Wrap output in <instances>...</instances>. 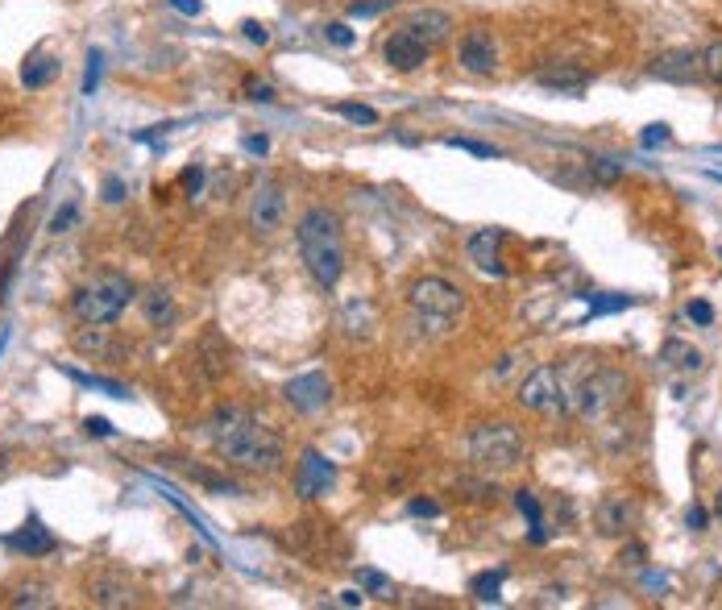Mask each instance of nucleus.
<instances>
[{
    "instance_id": "f257e3e1",
    "label": "nucleus",
    "mask_w": 722,
    "mask_h": 610,
    "mask_svg": "<svg viewBox=\"0 0 722 610\" xmlns=\"http://www.w3.org/2000/svg\"><path fill=\"white\" fill-rule=\"evenodd\" d=\"M208 440L220 461L241 465L249 474H279L287 453H283V440L274 428H266L254 411L245 407H216L212 420H208Z\"/></svg>"
},
{
    "instance_id": "f03ea898",
    "label": "nucleus",
    "mask_w": 722,
    "mask_h": 610,
    "mask_svg": "<svg viewBox=\"0 0 722 610\" xmlns=\"http://www.w3.org/2000/svg\"><path fill=\"white\" fill-rule=\"evenodd\" d=\"M295 241H299V258L308 266V274L332 291L345 274V237H341V220L328 208H308L295 225Z\"/></svg>"
},
{
    "instance_id": "7ed1b4c3",
    "label": "nucleus",
    "mask_w": 722,
    "mask_h": 610,
    "mask_svg": "<svg viewBox=\"0 0 722 610\" xmlns=\"http://www.w3.org/2000/svg\"><path fill=\"white\" fill-rule=\"evenodd\" d=\"M411 316L415 324H420L424 332H432V337H449V332L457 328V320L465 316V295L461 287H453L449 279H440V274H428V279H420L411 287Z\"/></svg>"
},
{
    "instance_id": "20e7f679",
    "label": "nucleus",
    "mask_w": 722,
    "mask_h": 610,
    "mask_svg": "<svg viewBox=\"0 0 722 610\" xmlns=\"http://www.w3.org/2000/svg\"><path fill=\"white\" fill-rule=\"evenodd\" d=\"M469 461L486 474H507L523 461V432L507 420H486L469 432Z\"/></svg>"
},
{
    "instance_id": "39448f33",
    "label": "nucleus",
    "mask_w": 722,
    "mask_h": 610,
    "mask_svg": "<svg viewBox=\"0 0 722 610\" xmlns=\"http://www.w3.org/2000/svg\"><path fill=\"white\" fill-rule=\"evenodd\" d=\"M133 299V283L125 274H96L92 283H83L71 299V312L79 324H113Z\"/></svg>"
},
{
    "instance_id": "423d86ee",
    "label": "nucleus",
    "mask_w": 722,
    "mask_h": 610,
    "mask_svg": "<svg viewBox=\"0 0 722 610\" xmlns=\"http://www.w3.org/2000/svg\"><path fill=\"white\" fill-rule=\"evenodd\" d=\"M519 403L540 415H569L577 403V386L561 366H536L519 382Z\"/></svg>"
},
{
    "instance_id": "0eeeda50",
    "label": "nucleus",
    "mask_w": 722,
    "mask_h": 610,
    "mask_svg": "<svg viewBox=\"0 0 722 610\" xmlns=\"http://www.w3.org/2000/svg\"><path fill=\"white\" fill-rule=\"evenodd\" d=\"M627 395H631L627 374H623V370H610V366H598L590 378L577 382V403H573V411L581 415V420L598 424V420H606V415H615V411L627 403Z\"/></svg>"
},
{
    "instance_id": "6e6552de",
    "label": "nucleus",
    "mask_w": 722,
    "mask_h": 610,
    "mask_svg": "<svg viewBox=\"0 0 722 610\" xmlns=\"http://www.w3.org/2000/svg\"><path fill=\"white\" fill-rule=\"evenodd\" d=\"M640 519H644V507L635 503L631 494H606L602 503L594 507V528H598V536H606V540L631 536L635 528H640Z\"/></svg>"
},
{
    "instance_id": "1a4fd4ad",
    "label": "nucleus",
    "mask_w": 722,
    "mask_h": 610,
    "mask_svg": "<svg viewBox=\"0 0 722 610\" xmlns=\"http://www.w3.org/2000/svg\"><path fill=\"white\" fill-rule=\"evenodd\" d=\"M283 216H287V196H283V187L274 183V179L258 183L254 200H249V229H254L258 237H270V233H279V229H283Z\"/></svg>"
},
{
    "instance_id": "9d476101",
    "label": "nucleus",
    "mask_w": 722,
    "mask_h": 610,
    "mask_svg": "<svg viewBox=\"0 0 722 610\" xmlns=\"http://www.w3.org/2000/svg\"><path fill=\"white\" fill-rule=\"evenodd\" d=\"M457 63L469 75H494L498 71V42H494V34L482 30V25L465 30L461 42H457Z\"/></svg>"
},
{
    "instance_id": "9b49d317",
    "label": "nucleus",
    "mask_w": 722,
    "mask_h": 610,
    "mask_svg": "<svg viewBox=\"0 0 722 610\" xmlns=\"http://www.w3.org/2000/svg\"><path fill=\"white\" fill-rule=\"evenodd\" d=\"M337 482V465H332L320 449H303L299 465H295V494L299 498H320Z\"/></svg>"
},
{
    "instance_id": "f8f14e48",
    "label": "nucleus",
    "mask_w": 722,
    "mask_h": 610,
    "mask_svg": "<svg viewBox=\"0 0 722 610\" xmlns=\"http://www.w3.org/2000/svg\"><path fill=\"white\" fill-rule=\"evenodd\" d=\"M283 399L295 407V411H320L332 403V382L328 374L312 370V374H295L287 386H283Z\"/></svg>"
},
{
    "instance_id": "ddd939ff",
    "label": "nucleus",
    "mask_w": 722,
    "mask_h": 610,
    "mask_svg": "<svg viewBox=\"0 0 722 610\" xmlns=\"http://www.w3.org/2000/svg\"><path fill=\"white\" fill-rule=\"evenodd\" d=\"M428 54H432V46H424V42H420V38H415V34H407V30H403V25H399V30H395L391 38H386V42H382V59H386V63H391L395 71H403V75H411V71H420V67L428 63Z\"/></svg>"
},
{
    "instance_id": "4468645a",
    "label": "nucleus",
    "mask_w": 722,
    "mask_h": 610,
    "mask_svg": "<svg viewBox=\"0 0 722 610\" xmlns=\"http://www.w3.org/2000/svg\"><path fill=\"white\" fill-rule=\"evenodd\" d=\"M652 79H664V83H698L702 79V54L693 50H664L652 59Z\"/></svg>"
},
{
    "instance_id": "2eb2a0df",
    "label": "nucleus",
    "mask_w": 722,
    "mask_h": 610,
    "mask_svg": "<svg viewBox=\"0 0 722 610\" xmlns=\"http://www.w3.org/2000/svg\"><path fill=\"white\" fill-rule=\"evenodd\" d=\"M503 241H507L503 229H478V233H469L465 254H469V262H474L482 274H507L503 258H498V245H503Z\"/></svg>"
},
{
    "instance_id": "dca6fc26",
    "label": "nucleus",
    "mask_w": 722,
    "mask_h": 610,
    "mask_svg": "<svg viewBox=\"0 0 722 610\" xmlns=\"http://www.w3.org/2000/svg\"><path fill=\"white\" fill-rule=\"evenodd\" d=\"M403 30L407 34H415L424 46H440V42H449V34H453V17L444 13V9H415L407 21H403Z\"/></svg>"
},
{
    "instance_id": "f3484780",
    "label": "nucleus",
    "mask_w": 722,
    "mask_h": 610,
    "mask_svg": "<svg viewBox=\"0 0 722 610\" xmlns=\"http://www.w3.org/2000/svg\"><path fill=\"white\" fill-rule=\"evenodd\" d=\"M536 83L548 92H565V96H581L590 88V71L586 67H573V63H552L536 71Z\"/></svg>"
},
{
    "instance_id": "a211bd4d",
    "label": "nucleus",
    "mask_w": 722,
    "mask_h": 610,
    "mask_svg": "<svg viewBox=\"0 0 722 610\" xmlns=\"http://www.w3.org/2000/svg\"><path fill=\"white\" fill-rule=\"evenodd\" d=\"M5 544L13 548V552H21V557H50L54 548H59V540H54L38 519H30L21 532H13V536H5Z\"/></svg>"
},
{
    "instance_id": "6ab92c4d",
    "label": "nucleus",
    "mask_w": 722,
    "mask_h": 610,
    "mask_svg": "<svg viewBox=\"0 0 722 610\" xmlns=\"http://www.w3.org/2000/svg\"><path fill=\"white\" fill-rule=\"evenodd\" d=\"M92 602L96 606H133V586L121 573H100L92 581Z\"/></svg>"
},
{
    "instance_id": "aec40b11",
    "label": "nucleus",
    "mask_w": 722,
    "mask_h": 610,
    "mask_svg": "<svg viewBox=\"0 0 722 610\" xmlns=\"http://www.w3.org/2000/svg\"><path fill=\"white\" fill-rule=\"evenodd\" d=\"M142 312H146V320L154 324V328H171L175 324V299H171V291L166 287H150L146 295H142Z\"/></svg>"
},
{
    "instance_id": "412c9836",
    "label": "nucleus",
    "mask_w": 722,
    "mask_h": 610,
    "mask_svg": "<svg viewBox=\"0 0 722 610\" xmlns=\"http://www.w3.org/2000/svg\"><path fill=\"white\" fill-rule=\"evenodd\" d=\"M75 349L88 353V357H117V353H121V345L108 337L104 324H88L83 332H75Z\"/></svg>"
},
{
    "instance_id": "4be33fe9",
    "label": "nucleus",
    "mask_w": 722,
    "mask_h": 610,
    "mask_svg": "<svg viewBox=\"0 0 722 610\" xmlns=\"http://www.w3.org/2000/svg\"><path fill=\"white\" fill-rule=\"evenodd\" d=\"M660 362H669V366L681 370V374H698V370L706 366V362H702V353L693 349V345H685V341H677V337L660 345Z\"/></svg>"
},
{
    "instance_id": "5701e85b",
    "label": "nucleus",
    "mask_w": 722,
    "mask_h": 610,
    "mask_svg": "<svg viewBox=\"0 0 722 610\" xmlns=\"http://www.w3.org/2000/svg\"><path fill=\"white\" fill-rule=\"evenodd\" d=\"M59 75V63L50 59V54H30V59H25V67H21V79H25V88H46V83Z\"/></svg>"
},
{
    "instance_id": "b1692460",
    "label": "nucleus",
    "mask_w": 722,
    "mask_h": 610,
    "mask_svg": "<svg viewBox=\"0 0 722 610\" xmlns=\"http://www.w3.org/2000/svg\"><path fill=\"white\" fill-rule=\"evenodd\" d=\"M515 507L523 511L527 528H532V540H536V544H544V540H548V532H544V515H540L536 494H532V490H519V494H515Z\"/></svg>"
},
{
    "instance_id": "393cba45",
    "label": "nucleus",
    "mask_w": 722,
    "mask_h": 610,
    "mask_svg": "<svg viewBox=\"0 0 722 610\" xmlns=\"http://www.w3.org/2000/svg\"><path fill=\"white\" fill-rule=\"evenodd\" d=\"M63 374L71 378V382H79V386H92V391H104V395H113V399H129V391L121 382H113V378H100V374H83V370H71V366H63Z\"/></svg>"
},
{
    "instance_id": "a878e982",
    "label": "nucleus",
    "mask_w": 722,
    "mask_h": 610,
    "mask_svg": "<svg viewBox=\"0 0 722 610\" xmlns=\"http://www.w3.org/2000/svg\"><path fill=\"white\" fill-rule=\"evenodd\" d=\"M503 581H507V569H490V573H478L474 581H469V590H474L478 602H498V590H503Z\"/></svg>"
},
{
    "instance_id": "bb28decb",
    "label": "nucleus",
    "mask_w": 722,
    "mask_h": 610,
    "mask_svg": "<svg viewBox=\"0 0 722 610\" xmlns=\"http://www.w3.org/2000/svg\"><path fill=\"white\" fill-rule=\"evenodd\" d=\"M586 299H590V316H610V312L635 308V295H610V291H598V295H586Z\"/></svg>"
},
{
    "instance_id": "cd10ccee",
    "label": "nucleus",
    "mask_w": 722,
    "mask_h": 610,
    "mask_svg": "<svg viewBox=\"0 0 722 610\" xmlns=\"http://www.w3.org/2000/svg\"><path fill=\"white\" fill-rule=\"evenodd\" d=\"M586 171L594 183H619L623 179V166L610 162V158H586Z\"/></svg>"
},
{
    "instance_id": "c85d7f7f",
    "label": "nucleus",
    "mask_w": 722,
    "mask_h": 610,
    "mask_svg": "<svg viewBox=\"0 0 722 610\" xmlns=\"http://www.w3.org/2000/svg\"><path fill=\"white\" fill-rule=\"evenodd\" d=\"M337 113L345 117V121H353V125H378V113L370 104H353V100H341L337 104Z\"/></svg>"
},
{
    "instance_id": "c756f323",
    "label": "nucleus",
    "mask_w": 722,
    "mask_h": 610,
    "mask_svg": "<svg viewBox=\"0 0 722 610\" xmlns=\"http://www.w3.org/2000/svg\"><path fill=\"white\" fill-rule=\"evenodd\" d=\"M702 75L722 88V42H710V46L702 50Z\"/></svg>"
},
{
    "instance_id": "7c9ffc66",
    "label": "nucleus",
    "mask_w": 722,
    "mask_h": 610,
    "mask_svg": "<svg viewBox=\"0 0 722 610\" xmlns=\"http://www.w3.org/2000/svg\"><path fill=\"white\" fill-rule=\"evenodd\" d=\"M100 71H104V54H100V50H92V54H88V75H83V96H92V92H96Z\"/></svg>"
},
{
    "instance_id": "2f4dec72",
    "label": "nucleus",
    "mask_w": 722,
    "mask_h": 610,
    "mask_svg": "<svg viewBox=\"0 0 722 610\" xmlns=\"http://www.w3.org/2000/svg\"><path fill=\"white\" fill-rule=\"evenodd\" d=\"M386 9H395V0H357V5H349V17H378Z\"/></svg>"
},
{
    "instance_id": "473e14b6",
    "label": "nucleus",
    "mask_w": 722,
    "mask_h": 610,
    "mask_svg": "<svg viewBox=\"0 0 722 610\" xmlns=\"http://www.w3.org/2000/svg\"><path fill=\"white\" fill-rule=\"evenodd\" d=\"M245 92H249V100H262V104H274V100H279V96H274L270 83H266V79H258V75H249V79H245Z\"/></svg>"
},
{
    "instance_id": "72a5a7b5",
    "label": "nucleus",
    "mask_w": 722,
    "mask_h": 610,
    "mask_svg": "<svg viewBox=\"0 0 722 610\" xmlns=\"http://www.w3.org/2000/svg\"><path fill=\"white\" fill-rule=\"evenodd\" d=\"M444 146H453V150H465V154H478V158H498L494 146H482V142H469V137H449Z\"/></svg>"
},
{
    "instance_id": "f704fd0d",
    "label": "nucleus",
    "mask_w": 722,
    "mask_h": 610,
    "mask_svg": "<svg viewBox=\"0 0 722 610\" xmlns=\"http://www.w3.org/2000/svg\"><path fill=\"white\" fill-rule=\"evenodd\" d=\"M669 137H673V129L660 121V125H648V129H644V137H640V142H644V150H656V146H664V142H669Z\"/></svg>"
},
{
    "instance_id": "c9c22d12",
    "label": "nucleus",
    "mask_w": 722,
    "mask_h": 610,
    "mask_svg": "<svg viewBox=\"0 0 722 610\" xmlns=\"http://www.w3.org/2000/svg\"><path fill=\"white\" fill-rule=\"evenodd\" d=\"M357 581L366 590H374V594H391V581H386V573H374V569H361L357 573Z\"/></svg>"
},
{
    "instance_id": "e433bc0d",
    "label": "nucleus",
    "mask_w": 722,
    "mask_h": 610,
    "mask_svg": "<svg viewBox=\"0 0 722 610\" xmlns=\"http://www.w3.org/2000/svg\"><path fill=\"white\" fill-rule=\"evenodd\" d=\"M75 220H79V208H75V204L59 208V212H54V220H50V233H67V229L75 225Z\"/></svg>"
},
{
    "instance_id": "4c0bfd02",
    "label": "nucleus",
    "mask_w": 722,
    "mask_h": 610,
    "mask_svg": "<svg viewBox=\"0 0 722 610\" xmlns=\"http://www.w3.org/2000/svg\"><path fill=\"white\" fill-rule=\"evenodd\" d=\"M324 38L328 42H337V46H353V30L345 21H332V25H324Z\"/></svg>"
},
{
    "instance_id": "58836bf2",
    "label": "nucleus",
    "mask_w": 722,
    "mask_h": 610,
    "mask_svg": "<svg viewBox=\"0 0 722 610\" xmlns=\"http://www.w3.org/2000/svg\"><path fill=\"white\" fill-rule=\"evenodd\" d=\"M241 34L254 42V46H266V42H270V30H266L262 21H241Z\"/></svg>"
},
{
    "instance_id": "ea45409f",
    "label": "nucleus",
    "mask_w": 722,
    "mask_h": 610,
    "mask_svg": "<svg viewBox=\"0 0 722 610\" xmlns=\"http://www.w3.org/2000/svg\"><path fill=\"white\" fill-rule=\"evenodd\" d=\"M685 316H689L693 324H714V308H710V303H702V299H693L689 308H685Z\"/></svg>"
},
{
    "instance_id": "a19ab883",
    "label": "nucleus",
    "mask_w": 722,
    "mask_h": 610,
    "mask_svg": "<svg viewBox=\"0 0 722 610\" xmlns=\"http://www.w3.org/2000/svg\"><path fill=\"white\" fill-rule=\"evenodd\" d=\"M407 511H411V515H420V519H436V515H440V507L432 503V498H411Z\"/></svg>"
},
{
    "instance_id": "79ce46f5",
    "label": "nucleus",
    "mask_w": 722,
    "mask_h": 610,
    "mask_svg": "<svg viewBox=\"0 0 722 610\" xmlns=\"http://www.w3.org/2000/svg\"><path fill=\"white\" fill-rule=\"evenodd\" d=\"M83 432L88 436H113V424H108L104 415H88V420H83Z\"/></svg>"
},
{
    "instance_id": "37998d69",
    "label": "nucleus",
    "mask_w": 722,
    "mask_h": 610,
    "mask_svg": "<svg viewBox=\"0 0 722 610\" xmlns=\"http://www.w3.org/2000/svg\"><path fill=\"white\" fill-rule=\"evenodd\" d=\"M175 13H187V17H200L204 13V0H171Z\"/></svg>"
},
{
    "instance_id": "c03bdc74",
    "label": "nucleus",
    "mask_w": 722,
    "mask_h": 610,
    "mask_svg": "<svg viewBox=\"0 0 722 610\" xmlns=\"http://www.w3.org/2000/svg\"><path fill=\"white\" fill-rule=\"evenodd\" d=\"M104 200H108V204H121V200H125V183H121V179H108V183H104Z\"/></svg>"
},
{
    "instance_id": "a18cd8bd",
    "label": "nucleus",
    "mask_w": 722,
    "mask_h": 610,
    "mask_svg": "<svg viewBox=\"0 0 722 610\" xmlns=\"http://www.w3.org/2000/svg\"><path fill=\"white\" fill-rule=\"evenodd\" d=\"M706 519H710L706 507H689V515H685V523H689L693 532H706Z\"/></svg>"
},
{
    "instance_id": "49530a36",
    "label": "nucleus",
    "mask_w": 722,
    "mask_h": 610,
    "mask_svg": "<svg viewBox=\"0 0 722 610\" xmlns=\"http://www.w3.org/2000/svg\"><path fill=\"white\" fill-rule=\"evenodd\" d=\"M200 183H204V171H200V166H191V171L183 175V187L191 191V196H196V191H200Z\"/></svg>"
},
{
    "instance_id": "de8ad7c7",
    "label": "nucleus",
    "mask_w": 722,
    "mask_h": 610,
    "mask_svg": "<svg viewBox=\"0 0 722 610\" xmlns=\"http://www.w3.org/2000/svg\"><path fill=\"white\" fill-rule=\"evenodd\" d=\"M245 150H249V154H266L270 142H266V137H245Z\"/></svg>"
},
{
    "instance_id": "09e8293b",
    "label": "nucleus",
    "mask_w": 722,
    "mask_h": 610,
    "mask_svg": "<svg viewBox=\"0 0 722 610\" xmlns=\"http://www.w3.org/2000/svg\"><path fill=\"white\" fill-rule=\"evenodd\" d=\"M623 557H631V565H640V561H644V548H640V544H631V548L623 552Z\"/></svg>"
},
{
    "instance_id": "8fccbe9b",
    "label": "nucleus",
    "mask_w": 722,
    "mask_h": 610,
    "mask_svg": "<svg viewBox=\"0 0 722 610\" xmlns=\"http://www.w3.org/2000/svg\"><path fill=\"white\" fill-rule=\"evenodd\" d=\"M341 602H345V606H361V594H357V590H345Z\"/></svg>"
},
{
    "instance_id": "3c124183",
    "label": "nucleus",
    "mask_w": 722,
    "mask_h": 610,
    "mask_svg": "<svg viewBox=\"0 0 722 610\" xmlns=\"http://www.w3.org/2000/svg\"><path fill=\"white\" fill-rule=\"evenodd\" d=\"M714 515L722 519V490H718V503H714Z\"/></svg>"
}]
</instances>
